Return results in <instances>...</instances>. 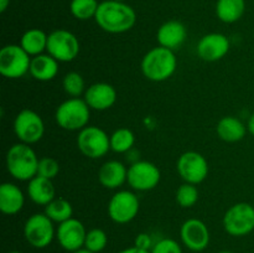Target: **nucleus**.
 Instances as JSON below:
<instances>
[{"mask_svg":"<svg viewBox=\"0 0 254 253\" xmlns=\"http://www.w3.org/2000/svg\"><path fill=\"white\" fill-rule=\"evenodd\" d=\"M94 21L103 31L109 34H124L135 25L136 12L126 1L104 0L99 2Z\"/></svg>","mask_w":254,"mask_h":253,"instance_id":"f257e3e1","label":"nucleus"},{"mask_svg":"<svg viewBox=\"0 0 254 253\" xmlns=\"http://www.w3.org/2000/svg\"><path fill=\"white\" fill-rule=\"evenodd\" d=\"M140 67L144 77L149 81L164 82L175 73L178 59L173 50L158 46L144 55Z\"/></svg>","mask_w":254,"mask_h":253,"instance_id":"f03ea898","label":"nucleus"},{"mask_svg":"<svg viewBox=\"0 0 254 253\" xmlns=\"http://www.w3.org/2000/svg\"><path fill=\"white\" fill-rule=\"evenodd\" d=\"M7 173L19 181H30L37 175L40 159L34 149L25 143H16L6 153Z\"/></svg>","mask_w":254,"mask_h":253,"instance_id":"7ed1b4c3","label":"nucleus"},{"mask_svg":"<svg viewBox=\"0 0 254 253\" xmlns=\"http://www.w3.org/2000/svg\"><path fill=\"white\" fill-rule=\"evenodd\" d=\"M91 108L84 99L68 98L62 102L55 112V121L64 130H82L88 126Z\"/></svg>","mask_w":254,"mask_h":253,"instance_id":"20e7f679","label":"nucleus"},{"mask_svg":"<svg viewBox=\"0 0 254 253\" xmlns=\"http://www.w3.org/2000/svg\"><path fill=\"white\" fill-rule=\"evenodd\" d=\"M223 228L233 237H243L254 231V205L238 202L231 206L223 216Z\"/></svg>","mask_w":254,"mask_h":253,"instance_id":"39448f33","label":"nucleus"},{"mask_svg":"<svg viewBox=\"0 0 254 253\" xmlns=\"http://www.w3.org/2000/svg\"><path fill=\"white\" fill-rule=\"evenodd\" d=\"M24 237L31 247L46 248L56 238L54 221L45 213H34L25 221Z\"/></svg>","mask_w":254,"mask_h":253,"instance_id":"423d86ee","label":"nucleus"},{"mask_svg":"<svg viewBox=\"0 0 254 253\" xmlns=\"http://www.w3.org/2000/svg\"><path fill=\"white\" fill-rule=\"evenodd\" d=\"M31 59L20 45H6L0 50V73L5 78H21L30 71Z\"/></svg>","mask_w":254,"mask_h":253,"instance_id":"0eeeda50","label":"nucleus"},{"mask_svg":"<svg viewBox=\"0 0 254 253\" xmlns=\"http://www.w3.org/2000/svg\"><path fill=\"white\" fill-rule=\"evenodd\" d=\"M77 146L84 156L89 159H99L111 150V136L97 126H87L78 131Z\"/></svg>","mask_w":254,"mask_h":253,"instance_id":"6e6552de","label":"nucleus"},{"mask_svg":"<svg viewBox=\"0 0 254 253\" xmlns=\"http://www.w3.org/2000/svg\"><path fill=\"white\" fill-rule=\"evenodd\" d=\"M140 201L136 193L130 190H119L108 202V216L114 223L126 225L138 216Z\"/></svg>","mask_w":254,"mask_h":253,"instance_id":"1a4fd4ad","label":"nucleus"},{"mask_svg":"<svg viewBox=\"0 0 254 253\" xmlns=\"http://www.w3.org/2000/svg\"><path fill=\"white\" fill-rule=\"evenodd\" d=\"M81 45L73 32L66 29L54 30L49 34L47 54L59 62H71L79 55Z\"/></svg>","mask_w":254,"mask_h":253,"instance_id":"9d476101","label":"nucleus"},{"mask_svg":"<svg viewBox=\"0 0 254 253\" xmlns=\"http://www.w3.org/2000/svg\"><path fill=\"white\" fill-rule=\"evenodd\" d=\"M14 133L20 143H37L45 134V123L41 116L32 109H22L14 119Z\"/></svg>","mask_w":254,"mask_h":253,"instance_id":"9b49d317","label":"nucleus"},{"mask_svg":"<svg viewBox=\"0 0 254 253\" xmlns=\"http://www.w3.org/2000/svg\"><path fill=\"white\" fill-rule=\"evenodd\" d=\"M176 170L185 183L198 185L208 175V163L205 156L198 151H185L176 161Z\"/></svg>","mask_w":254,"mask_h":253,"instance_id":"f8f14e48","label":"nucleus"},{"mask_svg":"<svg viewBox=\"0 0 254 253\" xmlns=\"http://www.w3.org/2000/svg\"><path fill=\"white\" fill-rule=\"evenodd\" d=\"M160 180V169L151 161L139 160L129 165L127 183L133 190L150 191L159 185Z\"/></svg>","mask_w":254,"mask_h":253,"instance_id":"ddd939ff","label":"nucleus"},{"mask_svg":"<svg viewBox=\"0 0 254 253\" xmlns=\"http://www.w3.org/2000/svg\"><path fill=\"white\" fill-rule=\"evenodd\" d=\"M86 236L87 231L83 223L73 217L59 223V227L56 228L57 242L67 252L73 253L84 248Z\"/></svg>","mask_w":254,"mask_h":253,"instance_id":"4468645a","label":"nucleus"},{"mask_svg":"<svg viewBox=\"0 0 254 253\" xmlns=\"http://www.w3.org/2000/svg\"><path fill=\"white\" fill-rule=\"evenodd\" d=\"M180 238L186 248L192 252H202L210 243V231L198 218H189L180 228Z\"/></svg>","mask_w":254,"mask_h":253,"instance_id":"2eb2a0df","label":"nucleus"},{"mask_svg":"<svg viewBox=\"0 0 254 253\" xmlns=\"http://www.w3.org/2000/svg\"><path fill=\"white\" fill-rule=\"evenodd\" d=\"M230 40L220 32H211L205 35L198 41L196 52L198 57L206 62H216L222 60L230 51Z\"/></svg>","mask_w":254,"mask_h":253,"instance_id":"dca6fc26","label":"nucleus"},{"mask_svg":"<svg viewBox=\"0 0 254 253\" xmlns=\"http://www.w3.org/2000/svg\"><path fill=\"white\" fill-rule=\"evenodd\" d=\"M83 99L93 111H107L116 104L117 91L107 82H97L86 89Z\"/></svg>","mask_w":254,"mask_h":253,"instance_id":"f3484780","label":"nucleus"},{"mask_svg":"<svg viewBox=\"0 0 254 253\" xmlns=\"http://www.w3.org/2000/svg\"><path fill=\"white\" fill-rule=\"evenodd\" d=\"M188 37L186 26L179 20H169L159 27L156 32V40L159 46L170 50H176L185 42Z\"/></svg>","mask_w":254,"mask_h":253,"instance_id":"a211bd4d","label":"nucleus"},{"mask_svg":"<svg viewBox=\"0 0 254 253\" xmlns=\"http://www.w3.org/2000/svg\"><path fill=\"white\" fill-rule=\"evenodd\" d=\"M128 168L119 160H108L98 170V180L103 188L109 190L119 189L127 183Z\"/></svg>","mask_w":254,"mask_h":253,"instance_id":"6ab92c4d","label":"nucleus"},{"mask_svg":"<svg viewBox=\"0 0 254 253\" xmlns=\"http://www.w3.org/2000/svg\"><path fill=\"white\" fill-rule=\"evenodd\" d=\"M25 205V196L21 189L12 183L0 185V211L4 215L19 213Z\"/></svg>","mask_w":254,"mask_h":253,"instance_id":"aec40b11","label":"nucleus"},{"mask_svg":"<svg viewBox=\"0 0 254 253\" xmlns=\"http://www.w3.org/2000/svg\"><path fill=\"white\" fill-rule=\"evenodd\" d=\"M27 196L34 203L39 206H46L56 196V190L52 180L36 175L27 184Z\"/></svg>","mask_w":254,"mask_h":253,"instance_id":"412c9836","label":"nucleus"},{"mask_svg":"<svg viewBox=\"0 0 254 253\" xmlns=\"http://www.w3.org/2000/svg\"><path fill=\"white\" fill-rule=\"evenodd\" d=\"M29 73L36 81H52L59 73V61L49 54L37 55L31 59Z\"/></svg>","mask_w":254,"mask_h":253,"instance_id":"4be33fe9","label":"nucleus"},{"mask_svg":"<svg viewBox=\"0 0 254 253\" xmlns=\"http://www.w3.org/2000/svg\"><path fill=\"white\" fill-rule=\"evenodd\" d=\"M247 126L243 124L241 119L233 116L223 117L216 126V131L220 139L226 143H237L246 136L247 133Z\"/></svg>","mask_w":254,"mask_h":253,"instance_id":"5701e85b","label":"nucleus"},{"mask_svg":"<svg viewBox=\"0 0 254 253\" xmlns=\"http://www.w3.org/2000/svg\"><path fill=\"white\" fill-rule=\"evenodd\" d=\"M47 40L49 35L42 30L29 29L22 34L20 39V46L27 52L31 57L37 56V55L44 54V51L47 50Z\"/></svg>","mask_w":254,"mask_h":253,"instance_id":"b1692460","label":"nucleus"},{"mask_svg":"<svg viewBox=\"0 0 254 253\" xmlns=\"http://www.w3.org/2000/svg\"><path fill=\"white\" fill-rule=\"evenodd\" d=\"M216 16L225 24H233L243 16L246 11L245 0H217Z\"/></svg>","mask_w":254,"mask_h":253,"instance_id":"393cba45","label":"nucleus"},{"mask_svg":"<svg viewBox=\"0 0 254 253\" xmlns=\"http://www.w3.org/2000/svg\"><path fill=\"white\" fill-rule=\"evenodd\" d=\"M45 215L51 218L54 222L62 223L72 218L73 215V206L68 200L64 197H55L49 205L45 206Z\"/></svg>","mask_w":254,"mask_h":253,"instance_id":"a878e982","label":"nucleus"},{"mask_svg":"<svg viewBox=\"0 0 254 253\" xmlns=\"http://www.w3.org/2000/svg\"><path fill=\"white\" fill-rule=\"evenodd\" d=\"M135 144V135L129 128H118L111 134V150L118 154H127Z\"/></svg>","mask_w":254,"mask_h":253,"instance_id":"bb28decb","label":"nucleus"},{"mask_svg":"<svg viewBox=\"0 0 254 253\" xmlns=\"http://www.w3.org/2000/svg\"><path fill=\"white\" fill-rule=\"evenodd\" d=\"M98 6L99 2L97 0H71L69 11L77 20L86 21V20L94 19Z\"/></svg>","mask_w":254,"mask_h":253,"instance_id":"cd10ccee","label":"nucleus"},{"mask_svg":"<svg viewBox=\"0 0 254 253\" xmlns=\"http://www.w3.org/2000/svg\"><path fill=\"white\" fill-rule=\"evenodd\" d=\"M64 91L69 98H79L86 92V82L78 72H68L62 79Z\"/></svg>","mask_w":254,"mask_h":253,"instance_id":"c85d7f7f","label":"nucleus"},{"mask_svg":"<svg viewBox=\"0 0 254 253\" xmlns=\"http://www.w3.org/2000/svg\"><path fill=\"white\" fill-rule=\"evenodd\" d=\"M198 195L200 193H198L197 186L193 185V184L184 183L176 190V203L183 208H190L196 205V202L198 201Z\"/></svg>","mask_w":254,"mask_h":253,"instance_id":"c756f323","label":"nucleus"},{"mask_svg":"<svg viewBox=\"0 0 254 253\" xmlns=\"http://www.w3.org/2000/svg\"><path fill=\"white\" fill-rule=\"evenodd\" d=\"M108 245V236L102 228H92L87 231L84 248L93 253H101Z\"/></svg>","mask_w":254,"mask_h":253,"instance_id":"7c9ffc66","label":"nucleus"},{"mask_svg":"<svg viewBox=\"0 0 254 253\" xmlns=\"http://www.w3.org/2000/svg\"><path fill=\"white\" fill-rule=\"evenodd\" d=\"M60 173V164L56 159L45 156L39 161V168H37V175L44 176V178L54 180Z\"/></svg>","mask_w":254,"mask_h":253,"instance_id":"2f4dec72","label":"nucleus"},{"mask_svg":"<svg viewBox=\"0 0 254 253\" xmlns=\"http://www.w3.org/2000/svg\"><path fill=\"white\" fill-rule=\"evenodd\" d=\"M150 253H183V248L173 238H161L154 243Z\"/></svg>","mask_w":254,"mask_h":253,"instance_id":"473e14b6","label":"nucleus"},{"mask_svg":"<svg viewBox=\"0 0 254 253\" xmlns=\"http://www.w3.org/2000/svg\"><path fill=\"white\" fill-rule=\"evenodd\" d=\"M134 246H135L136 248H140V250L150 252L151 248H153L154 246L153 238H151V236L146 232L139 233V235H136L135 240H134Z\"/></svg>","mask_w":254,"mask_h":253,"instance_id":"72a5a7b5","label":"nucleus"},{"mask_svg":"<svg viewBox=\"0 0 254 253\" xmlns=\"http://www.w3.org/2000/svg\"><path fill=\"white\" fill-rule=\"evenodd\" d=\"M118 253H150V252H148V251H143L140 250V248H136L135 246H133V247L126 248V250L121 251V252Z\"/></svg>","mask_w":254,"mask_h":253,"instance_id":"f704fd0d","label":"nucleus"},{"mask_svg":"<svg viewBox=\"0 0 254 253\" xmlns=\"http://www.w3.org/2000/svg\"><path fill=\"white\" fill-rule=\"evenodd\" d=\"M247 129L251 134L254 136V113L251 114L250 119H248V124H247Z\"/></svg>","mask_w":254,"mask_h":253,"instance_id":"c9c22d12","label":"nucleus"},{"mask_svg":"<svg viewBox=\"0 0 254 253\" xmlns=\"http://www.w3.org/2000/svg\"><path fill=\"white\" fill-rule=\"evenodd\" d=\"M10 0H0V12H5V10L9 7Z\"/></svg>","mask_w":254,"mask_h":253,"instance_id":"e433bc0d","label":"nucleus"},{"mask_svg":"<svg viewBox=\"0 0 254 253\" xmlns=\"http://www.w3.org/2000/svg\"><path fill=\"white\" fill-rule=\"evenodd\" d=\"M73 253H93V252H91V251L86 250V248H81V250L76 251V252H73Z\"/></svg>","mask_w":254,"mask_h":253,"instance_id":"4c0bfd02","label":"nucleus"},{"mask_svg":"<svg viewBox=\"0 0 254 253\" xmlns=\"http://www.w3.org/2000/svg\"><path fill=\"white\" fill-rule=\"evenodd\" d=\"M218 253H233V252H231V251H221V252Z\"/></svg>","mask_w":254,"mask_h":253,"instance_id":"58836bf2","label":"nucleus"},{"mask_svg":"<svg viewBox=\"0 0 254 253\" xmlns=\"http://www.w3.org/2000/svg\"><path fill=\"white\" fill-rule=\"evenodd\" d=\"M7 253H21V252H20V251H10V252Z\"/></svg>","mask_w":254,"mask_h":253,"instance_id":"ea45409f","label":"nucleus"},{"mask_svg":"<svg viewBox=\"0 0 254 253\" xmlns=\"http://www.w3.org/2000/svg\"><path fill=\"white\" fill-rule=\"evenodd\" d=\"M116 1H126V0H116Z\"/></svg>","mask_w":254,"mask_h":253,"instance_id":"a19ab883","label":"nucleus"}]
</instances>
